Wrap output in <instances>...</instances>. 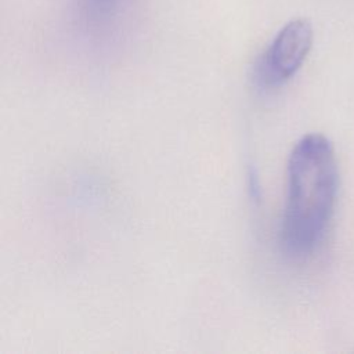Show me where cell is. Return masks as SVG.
<instances>
[{
	"label": "cell",
	"mask_w": 354,
	"mask_h": 354,
	"mask_svg": "<svg viewBox=\"0 0 354 354\" xmlns=\"http://www.w3.org/2000/svg\"><path fill=\"white\" fill-rule=\"evenodd\" d=\"M339 185L335 148L319 133L303 136L288 160V195L281 246L290 257H306L322 242L333 216Z\"/></svg>",
	"instance_id": "6da1fadb"
},
{
	"label": "cell",
	"mask_w": 354,
	"mask_h": 354,
	"mask_svg": "<svg viewBox=\"0 0 354 354\" xmlns=\"http://www.w3.org/2000/svg\"><path fill=\"white\" fill-rule=\"evenodd\" d=\"M313 44V26L299 18L288 22L259 59L256 75L266 87L279 86L292 77L304 62Z\"/></svg>",
	"instance_id": "7a4b0ae2"
},
{
	"label": "cell",
	"mask_w": 354,
	"mask_h": 354,
	"mask_svg": "<svg viewBox=\"0 0 354 354\" xmlns=\"http://www.w3.org/2000/svg\"><path fill=\"white\" fill-rule=\"evenodd\" d=\"M94 1H97V3H104V1H109V0H94Z\"/></svg>",
	"instance_id": "3957f363"
}]
</instances>
